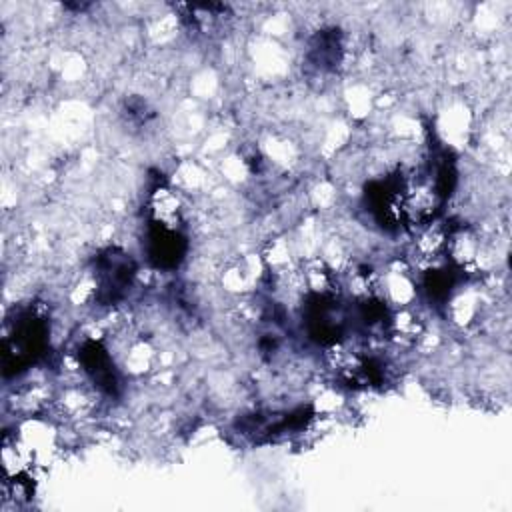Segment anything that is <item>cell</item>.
I'll return each instance as SVG.
<instances>
[{"label":"cell","mask_w":512,"mask_h":512,"mask_svg":"<svg viewBox=\"0 0 512 512\" xmlns=\"http://www.w3.org/2000/svg\"><path fill=\"white\" fill-rule=\"evenodd\" d=\"M338 30H324L314 46H312V56L318 66H332L340 60V36L336 34Z\"/></svg>","instance_id":"8992f818"},{"label":"cell","mask_w":512,"mask_h":512,"mask_svg":"<svg viewBox=\"0 0 512 512\" xmlns=\"http://www.w3.org/2000/svg\"><path fill=\"white\" fill-rule=\"evenodd\" d=\"M94 266L96 292L102 304H114L130 290L136 266L126 252L108 248L96 258Z\"/></svg>","instance_id":"7a4b0ae2"},{"label":"cell","mask_w":512,"mask_h":512,"mask_svg":"<svg viewBox=\"0 0 512 512\" xmlns=\"http://www.w3.org/2000/svg\"><path fill=\"white\" fill-rule=\"evenodd\" d=\"M78 360L92 382L106 394H116L118 376L108 350L98 340H86L78 350Z\"/></svg>","instance_id":"5b68a950"},{"label":"cell","mask_w":512,"mask_h":512,"mask_svg":"<svg viewBox=\"0 0 512 512\" xmlns=\"http://www.w3.org/2000/svg\"><path fill=\"white\" fill-rule=\"evenodd\" d=\"M146 252L148 260L156 268L172 270L176 268L186 254V238L168 222L166 216L154 218L148 224V234H146Z\"/></svg>","instance_id":"277c9868"},{"label":"cell","mask_w":512,"mask_h":512,"mask_svg":"<svg viewBox=\"0 0 512 512\" xmlns=\"http://www.w3.org/2000/svg\"><path fill=\"white\" fill-rule=\"evenodd\" d=\"M304 320L310 338L318 344L338 342L346 326V314L340 302L326 292H314L306 300Z\"/></svg>","instance_id":"3957f363"},{"label":"cell","mask_w":512,"mask_h":512,"mask_svg":"<svg viewBox=\"0 0 512 512\" xmlns=\"http://www.w3.org/2000/svg\"><path fill=\"white\" fill-rule=\"evenodd\" d=\"M48 346V324L46 320L28 310L22 312L10 332L4 336V374H18L34 364Z\"/></svg>","instance_id":"6da1fadb"}]
</instances>
